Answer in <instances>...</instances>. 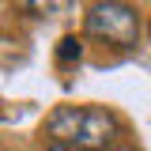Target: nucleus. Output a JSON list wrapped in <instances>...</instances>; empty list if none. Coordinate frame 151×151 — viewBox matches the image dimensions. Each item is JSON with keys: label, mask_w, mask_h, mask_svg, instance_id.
Returning <instances> with one entry per match:
<instances>
[{"label": "nucleus", "mask_w": 151, "mask_h": 151, "mask_svg": "<svg viewBox=\"0 0 151 151\" xmlns=\"http://www.w3.org/2000/svg\"><path fill=\"white\" fill-rule=\"evenodd\" d=\"M49 140L72 151H106L117 147L121 121L102 106H57L45 117Z\"/></svg>", "instance_id": "nucleus-1"}, {"label": "nucleus", "mask_w": 151, "mask_h": 151, "mask_svg": "<svg viewBox=\"0 0 151 151\" xmlns=\"http://www.w3.org/2000/svg\"><path fill=\"white\" fill-rule=\"evenodd\" d=\"M87 34L98 38V42H110L117 49H129L140 38V19H136V8L129 4H91L87 8Z\"/></svg>", "instance_id": "nucleus-2"}, {"label": "nucleus", "mask_w": 151, "mask_h": 151, "mask_svg": "<svg viewBox=\"0 0 151 151\" xmlns=\"http://www.w3.org/2000/svg\"><path fill=\"white\" fill-rule=\"evenodd\" d=\"M79 57H83V42H79V38H60V45H57V60H60V64H72V60H79Z\"/></svg>", "instance_id": "nucleus-3"}, {"label": "nucleus", "mask_w": 151, "mask_h": 151, "mask_svg": "<svg viewBox=\"0 0 151 151\" xmlns=\"http://www.w3.org/2000/svg\"><path fill=\"white\" fill-rule=\"evenodd\" d=\"M45 151H72V147H60V144H49Z\"/></svg>", "instance_id": "nucleus-4"}, {"label": "nucleus", "mask_w": 151, "mask_h": 151, "mask_svg": "<svg viewBox=\"0 0 151 151\" xmlns=\"http://www.w3.org/2000/svg\"><path fill=\"white\" fill-rule=\"evenodd\" d=\"M106 151H132V147H106Z\"/></svg>", "instance_id": "nucleus-5"}]
</instances>
